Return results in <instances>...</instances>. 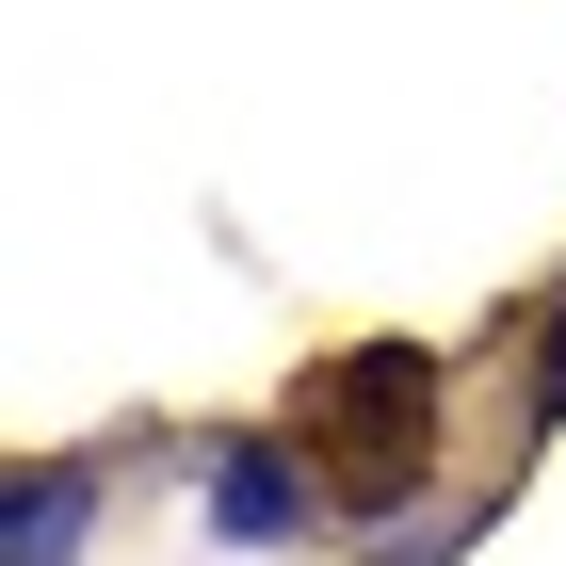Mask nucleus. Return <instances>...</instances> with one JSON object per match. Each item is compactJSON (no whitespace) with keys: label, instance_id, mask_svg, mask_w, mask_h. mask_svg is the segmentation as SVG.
<instances>
[{"label":"nucleus","instance_id":"f257e3e1","mask_svg":"<svg viewBox=\"0 0 566 566\" xmlns=\"http://www.w3.org/2000/svg\"><path fill=\"white\" fill-rule=\"evenodd\" d=\"M307 453H324V485H340L356 518H373V502H405V485H421V453H437V356H405V340L324 356V373H307Z\"/></svg>","mask_w":566,"mask_h":566},{"label":"nucleus","instance_id":"f03ea898","mask_svg":"<svg viewBox=\"0 0 566 566\" xmlns=\"http://www.w3.org/2000/svg\"><path fill=\"white\" fill-rule=\"evenodd\" d=\"M292 502H307V485L275 470V453H227V470H211V518L227 534H292Z\"/></svg>","mask_w":566,"mask_h":566},{"label":"nucleus","instance_id":"7ed1b4c3","mask_svg":"<svg viewBox=\"0 0 566 566\" xmlns=\"http://www.w3.org/2000/svg\"><path fill=\"white\" fill-rule=\"evenodd\" d=\"M65 502H82L65 470H49V485H17V566H49V551H65Z\"/></svg>","mask_w":566,"mask_h":566},{"label":"nucleus","instance_id":"20e7f679","mask_svg":"<svg viewBox=\"0 0 566 566\" xmlns=\"http://www.w3.org/2000/svg\"><path fill=\"white\" fill-rule=\"evenodd\" d=\"M551 405H566V307H551Z\"/></svg>","mask_w":566,"mask_h":566}]
</instances>
